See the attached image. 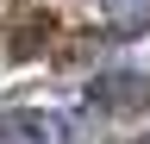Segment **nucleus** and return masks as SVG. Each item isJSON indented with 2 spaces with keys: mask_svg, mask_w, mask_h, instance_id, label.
<instances>
[{
  "mask_svg": "<svg viewBox=\"0 0 150 144\" xmlns=\"http://www.w3.org/2000/svg\"><path fill=\"white\" fill-rule=\"evenodd\" d=\"M106 19H112V31H144L150 25V0H106Z\"/></svg>",
  "mask_w": 150,
  "mask_h": 144,
  "instance_id": "7ed1b4c3",
  "label": "nucleus"
},
{
  "mask_svg": "<svg viewBox=\"0 0 150 144\" xmlns=\"http://www.w3.org/2000/svg\"><path fill=\"white\" fill-rule=\"evenodd\" d=\"M0 144H69L56 113H0Z\"/></svg>",
  "mask_w": 150,
  "mask_h": 144,
  "instance_id": "f03ea898",
  "label": "nucleus"
},
{
  "mask_svg": "<svg viewBox=\"0 0 150 144\" xmlns=\"http://www.w3.org/2000/svg\"><path fill=\"white\" fill-rule=\"evenodd\" d=\"M88 100L100 113H138V106H150V75H138V69H106V75L88 82Z\"/></svg>",
  "mask_w": 150,
  "mask_h": 144,
  "instance_id": "f257e3e1",
  "label": "nucleus"
}]
</instances>
